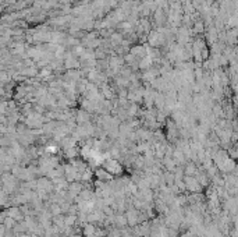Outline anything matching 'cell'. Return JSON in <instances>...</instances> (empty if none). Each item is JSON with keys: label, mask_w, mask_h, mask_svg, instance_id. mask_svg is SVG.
<instances>
[{"label": "cell", "mask_w": 238, "mask_h": 237, "mask_svg": "<svg viewBox=\"0 0 238 237\" xmlns=\"http://www.w3.org/2000/svg\"><path fill=\"white\" fill-rule=\"evenodd\" d=\"M187 183H188V188L192 190V191H198L201 187H199V183L196 180H192V179H187Z\"/></svg>", "instance_id": "obj_1"}]
</instances>
